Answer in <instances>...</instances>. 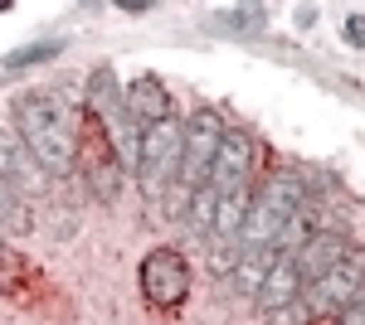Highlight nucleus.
<instances>
[{
    "label": "nucleus",
    "mask_w": 365,
    "mask_h": 325,
    "mask_svg": "<svg viewBox=\"0 0 365 325\" xmlns=\"http://www.w3.org/2000/svg\"><path fill=\"white\" fill-rule=\"evenodd\" d=\"M10 122L49 180H63L78 170V122L58 92H20L10 102Z\"/></svg>",
    "instance_id": "1"
},
{
    "label": "nucleus",
    "mask_w": 365,
    "mask_h": 325,
    "mask_svg": "<svg viewBox=\"0 0 365 325\" xmlns=\"http://www.w3.org/2000/svg\"><path fill=\"white\" fill-rule=\"evenodd\" d=\"M307 204V185L297 175H273L253 190V209H249V223H244V238H239V257L244 252H273L282 243V233L292 228V218L302 214Z\"/></svg>",
    "instance_id": "2"
},
{
    "label": "nucleus",
    "mask_w": 365,
    "mask_h": 325,
    "mask_svg": "<svg viewBox=\"0 0 365 325\" xmlns=\"http://www.w3.org/2000/svg\"><path fill=\"white\" fill-rule=\"evenodd\" d=\"M180 165H185V122L166 117L151 132H141L137 190L146 194V204H161L170 185H180Z\"/></svg>",
    "instance_id": "3"
},
{
    "label": "nucleus",
    "mask_w": 365,
    "mask_h": 325,
    "mask_svg": "<svg viewBox=\"0 0 365 325\" xmlns=\"http://www.w3.org/2000/svg\"><path fill=\"white\" fill-rule=\"evenodd\" d=\"M78 165H83V175H88V190L98 194L103 204H113L117 194H122L127 165L117 156L108 127H103L93 112H83V122H78Z\"/></svg>",
    "instance_id": "4"
},
{
    "label": "nucleus",
    "mask_w": 365,
    "mask_h": 325,
    "mask_svg": "<svg viewBox=\"0 0 365 325\" xmlns=\"http://www.w3.org/2000/svg\"><path fill=\"white\" fill-rule=\"evenodd\" d=\"M225 136H229V127H225V117H220L215 107L190 112V122H185V165H180V190H185V199L210 185Z\"/></svg>",
    "instance_id": "5"
},
{
    "label": "nucleus",
    "mask_w": 365,
    "mask_h": 325,
    "mask_svg": "<svg viewBox=\"0 0 365 325\" xmlns=\"http://www.w3.org/2000/svg\"><path fill=\"white\" fill-rule=\"evenodd\" d=\"M361 292H365V247H351L322 282H312L302 297H307L312 316H341V311H351L361 301Z\"/></svg>",
    "instance_id": "6"
},
{
    "label": "nucleus",
    "mask_w": 365,
    "mask_h": 325,
    "mask_svg": "<svg viewBox=\"0 0 365 325\" xmlns=\"http://www.w3.org/2000/svg\"><path fill=\"white\" fill-rule=\"evenodd\" d=\"M141 297L151 301V306H180V301L190 297V262L175 252V247H156V252H146L141 257Z\"/></svg>",
    "instance_id": "7"
},
{
    "label": "nucleus",
    "mask_w": 365,
    "mask_h": 325,
    "mask_svg": "<svg viewBox=\"0 0 365 325\" xmlns=\"http://www.w3.org/2000/svg\"><path fill=\"white\" fill-rule=\"evenodd\" d=\"M253 165H258V141L249 132H229L220 146V161H215V175H210L215 194L253 190Z\"/></svg>",
    "instance_id": "8"
},
{
    "label": "nucleus",
    "mask_w": 365,
    "mask_h": 325,
    "mask_svg": "<svg viewBox=\"0 0 365 325\" xmlns=\"http://www.w3.org/2000/svg\"><path fill=\"white\" fill-rule=\"evenodd\" d=\"M302 292H307V282H302V272H297V257H292V247L273 257V272H268V282H263V292H258V311L263 316H282V311H292L297 301H302Z\"/></svg>",
    "instance_id": "9"
},
{
    "label": "nucleus",
    "mask_w": 365,
    "mask_h": 325,
    "mask_svg": "<svg viewBox=\"0 0 365 325\" xmlns=\"http://www.w3.org/2000/svg\"><path fill=\"white\" fill-rule=\"evenodd\" d=\"M166 117H175L170 112V87L156 73H141V78L127 82V122H132V132H151Z\"/></svg>",
    "instance_id": "10"
},
{
    "label": "nucleus",
    "mask_w": 365,
    "mask_h": 325,
    "mask_svg": "<svg viewBox=\"0 0 365 325\" xmlns=\"http://www.w3.org/2000/svg\"><path fill=\"white\" fill-rule=\"evenodd\" d=\"M351 252V238L346 233H336V228H317L312 238H302V243L292 247V257H297V272H302V282H322L327 272L336 267L341 257Z\"/></svg>",
    "instance_id": "11"
},
{
    "label": "nucleus",
    "mask_w": 365,
    "mask_h": 325,
    "mask_svg": "<svg viewBox=\"0 0 365 325\" xmlns=\"http://www.w3.org/2000/svg\"><path fill=\"white\" fill-rule=\"evenodd\" d=\"M0 180H5L10 190H20V194H39L49 185L44 165L29 156V146L15 132H0Z\"/></svg>",
    "instance_id": "12"
},
{
    "label": "nucleus",
    "mask_w": 365,
    "mask_h": 325,
    "mask_svg": "<svg viewBox=\"0 0 365 325\" xmlns=\"http://www.w3.org/2000/svg\"><path fill=\"white\" fill-rule=\"evenodd\" d=\"M273 257H278V247H273V252H244V257L234 262V272H229L234 292H239V297H258L263 282H268V272H273Z\"/></svg>",
    "instance_id": "13"
},
{
    "label": "nucleus",
    "mask_w": 365,
    "mask_h": 325,
    "mask_svg": "<svg viewBox=\"0 0 365 325\" xmlns=\"http://www.w3.org/2000/svg\"><path fill=\"white\" fill-rule=\"evenodd\" d=\"M215 209H220V194H215V185H205V190H195V194H190V204H185L190 233L210 238V228H215Z\"/></svg>",
    "instance_id": "14"
},
{
    "label": "nucleus",
    "mask_w": 365,
    "mask_h": 325,
    "mask_svg": "<svg viewBox=\"0 0 365 325\" xmlns=\"http://www.w3.org/2000/svg\"><path fill=\"white\" fill-rule=\"evenodd\" d=\"M63 54V39H39V44H25L5 58V73H20V68H34V63H54Z\"/></svg>",
    "instance_id": "15"
},
{
    "label": "nucleus",
    "mask_w": 365,
    "mask_h": 325,
    "mask_svg": "<svg viewBox=\"0 0 365 325\" xmlns=\"http://www.w3.org/2000/svg\"><path fill=\"white\" fill-rule=\"evenodd\" d=\"M29 228V209H25V194L10 190L0 180V233H25Z\"/></svg>",
    "instance_id": "16"
},
{
    "label": "nucleus",
    "mask_w": 365,
    "mask_h": 325,
    "mask_svg": "<svg viewBox=\"0 0 365 325\" xmlns=\"http://www.w3.org/2000/svg\"><path fill=\"white\" fill-rule=\"evenodd\" d=\"M229 20H234L239 29H263V25H268V10H263V5H239Z\"/></svg>",
    "instance_id": "17"
},
{
    "label": "nucleus",
    "mask_w": 365,
    "mask_h": 325,
    "mask_svg": "<svg viewBox=\"0 0 365 325\" xmlns=\"http://www.w3.org/2000/svg\"><path fill=\"white\" fill-rule=\"evenodd\" d=\"M346 39H351L356 49H365V15H351V20H346Z\"/></svg>",
    "instance_id": "18"
},
{
    "label": "nucleus",
    "mask_w": 365,
    "mask_h": 325,
    "mask_svg": "<svg viewBox=\"0 0 365 325\" xmlns=\"http://www.w3.org/2000/svg\"><path fill=\"white\" fill-rule=\"evenodd\" d=\"M336 325H365V297L356 301L351 311H341V316H336Z\"/></svg>",
    "instance_id": "19"
},
{
    "label": "nucleus",
    "mask_w": 365,
    "mask_h": 325,
    "mask_svg": "<svg viewBox=\"0 0 365 325\" xmlns=\"http://www.w3.org/2000/svg\"><path fill=\"white\" fill-rule=\"evenodd\" d=\"M297 25H302V29L317 25V10H312V5H302V10H297Z\"/></svg>",
    "instance_id": "20"
},
{
    "label": "nucleus",
    "mask_w": 365,
    "mask_h": 325,
    "mask_svg": "<svg viewBox=\"0 0 365 325\" xmlns=\"http://www.w3.org/2000/svg\"><path fill=\"white\" fill-rule=\"evenodd\" d=\"M0 243H5V233H0Z\"/></svg>",
    "instance_id": "21"
}]
</instances>
